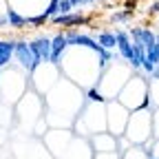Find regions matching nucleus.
Listing matches in <instances>:
<instances>
[{
  "label": "nucleus",
  "mask_w": 159,
  "mask_h": 159,
  "mask_svg": "<svg viewBox=\"0 0 159 159\" xmlns=\"http://www.w3.org/2000/svg\"><path fill=\"white\" fill-rule=\"evenodd\" d=\"M5 16H7V22H9V27H13V29H25V27L29 25V18L20 16L16 9H7V11H5Z\"/></svg>",
  "instance_id": "0eeeda50"
},
{
  "label": "nucleus",
  "mask_w": 159,
  "mask_h": 159,
  "mask_svg": "<svg viewBox=\"0 0 159 159\" xmlns=\"http://www.w3.org/2000/svg\"><path fill=\"white\" fill-rule=\"evenodd\" d=\"M73 5H71V0H60V7H57V13H71Z\"/></svg>",
  "instance_id": "f8f14e48"
},
{
  "label": "nucleus",
  "mask_w": 159,
  "mask_h": 159,
  "mask_svg": "<svg viewBox=\"0 0 159 159\" xmlns=\"http://www.w3.org/2000/svg\"><path fill=\"white\" fill-rule=\"evenodd\" d=\"M89 99H93V102H102V99H106V97L99 95V91H97V89H91V91H89Z\"/></svg>",
  "instance_id": "ddd939ff"
},
{
  "label": "nucleus",
  "mask_w": 159,
  "mask_h": 159,
  "mask_svg": "<svg viewBox=\"0 0 159 159\" xmlns=\"http://www.w3.org/2000/svg\"><path fill=\"white\" fill-rule=\"evenodd\" d=\"M51 22L55 27H84V25H91V16H82V13H57L51 18Z\"/></svg>",
  "instance_id": "f03ea898"
},
{
  "label": "nucleus",
  "mask_w": 159,
  "mask_h": 159,
  "mask_svg": "<svg viewBox=\"0 0 159 159\" xmlns=\"http://www.w3.org/2000/svg\"><path fill=\"white\" fill-rule=\"evenodd\" d=\"M71 5L73 7H84V5H89V0H71Z\"/></svg>",
  "instance_id": "dca6fc26"
},
{
  "label": "nucleus",
  "mask_w": 159,
  "mask_h": 159,
  "mask_svg": "<svg viewBox=\"0 0 159 159\" xmlns=\"http://www.w3.org/2000/svg\"><path fill=\"white\" fill-rule=\"evenodd\" d=\"M44 22H49V18H47L44 13H40V16H33V18H29V25H31V27H42Z\"/></svg>",
  "instance_id": "9b49d317"
},
{
  "label": "nucleus",
  "mask_w": 159,
  "mask_h": 159,
  "mask_svg": "<svg viewBox=\"0 0 159 159\" xmlns=\"http://www.w3.org/2000/svg\"><path fill=\"white\" fill-rule=\"evenodd\" d=\"M69 49V40H66V33H57L51 38V62L57 64L62 60L64 51Z\"/></svg>",
  "instance_id": "39448f33"
},
{
  "label": "nucleus",
  "mask_w": 159,
  "mask_h": 159,
  "mask_svg": "<svg viewBox=\"0 0 159 159\" xmlns=\"http://www.w3.org/2000/svg\"><path fill=\"white\" fill-rule=\"evenodd\" d=\"M13 57H16V40H0V69L9 66Z\"/></svg>",
  "instance_id": "423d86ee"
},
{
  "label": "nucleus",
  "mask_w": 159,
  "mask_h": 159,
  "mask_svg": "<svg viewBox=\"0 0 159 159\" xmlns=\"http://www.w3.org/2000/svg\"><path fill=\"white\" fill-rule=\"evenodd\" d=\"M57 7H60V0H51V2H49V7H47V11H44V16L51 20L53 16H57Z\"/></svg>",
  "instance_id": "9d476101"
},
{
  "label": "nucleus",
  "mask_w": 159,
  "mask_h": 159,
  "mask_svg": "<svg viewBox=\"0 0 159 159\" xmlns=\"http://www.w3.org/2000/svg\"><path fill=\"white\" fill-rule=\"evenodd\" d=\"M2 25H9L7 22V16H0V27H2Z\"/></svg>",
  "instance_id": "f3484780"
},
{
  "label": "nucleus",
  "mask_w": 159,
  "mask_h": 159,
  "mask_svg": "<svg viewBox=\"0 0 159 159\" xmlns=\"http://www.w3.org/2000/svg\"><path fill=\"white\" fill-rule=\"evenodd\" d=\"M148 13H159V0H157V2H152V5L148 7Z\"/></svg>",
  "instance_id": "2eb2a0df"
},
{
  "label": "nucleus",
  "mask_w": 159,
  "mask_h": 159,
  "mask_svg": "<svg viewBox=\"0 0 159 159\" xmlns=\"http://www.w3.org/2000/svg\"><path fill=\"white\" fill-rule=\"evenodd\" d=\"M97 42L102 44L104 49H115L117 47V38H115V31H99L97 33Z\"/></svg>",
  "instance_id": "6e6552de"
},
{
  "label": "nucleus",
  "mask_w": 159,
  "mask_h": 159,
  "mask_svg": "<svg viewBox=\"0 0 159 159\" xmlns=\"http://www.w3.org/2000/svg\"><path fill=\"white\" fill-rule=\"evenodd\" d=\"M150 159H157V157H150Z\"/></svg>",
  "instance_id": "a211bd4d"
},
{
  "label": "nucleus",
  "mask_w": 159,
  "mask_h": 159,
  "mask_svg": "<svg viewBox=\"0 0 159 159\" xmlns=\"http://www.w3.org/2000/svg\"><path fill=\"white\" fill-rule=\"evenodd\" d=\"M135 7H137L135 0H126V5H124V9H128V11H135Z\"/></svg>",
  "instance_id": "4468645a"
},
{
  "label": "nucleus",
  "mask_w": 159,
  "mask_h": 159,
  "mask_svg": "<svg viewBox=\"0 0 159 159\" xmlns=\"http://www.w3.org/2000/svg\"><path fill=\"white\" fill-rule=\"evenodd\" d=\"M133 13H135V11H128V9L115 11V13L111 16V22H115V25H119V22H126V20H130V18H133Z\"/></svg>",
  "instance_id": "1a4fd4ad"
},
{
  "label": "nucleus",
  "mask_w": 159,
  "mask_h": 159,
  "mask_svg": "<svg viewBox=\"0 0 159 159\" xmlns=\"http://www.w3.org/2000/svg\"><path fill=\"white\" fill-rule=\"evenodd\" d=\"M128 33H130V40H133V42L144 44L146 49H148V47H152V44L157 42V35H155L148 27H133Z\"/></svg>",
  "instance_id": "20e7f679"
},
{
  "label": "nucleus",
  "mask_w": 159,
  "mask_h": 159,
  "mask_svg": "<svg viewBox=\"0 0 159 159\" xmlns=\"http://www.w3.org/2000/svg\"><path fill=\"white\" fill-rule=\"evenodd\" d=\"M16 60L20 62V66H22L25 71H33L40 62H38V57L31 49L29 42H25V40H18L16 42Z\"/></svg>",
  "instance_id": "f257e3e1"
},
{
  "label": "nucleus",
  "mask_w": 159,
  "mask_h": 159,
  "mask_svg": "<svg viewBox=\"0 0 159 159\" xmlns=\"http://www.w3.org/2000/svg\"><path fill=\"white\" fill-rule=\"evenodd\" d=\"M31 49L38 57V62H51V38H44V35H40L35 40H31Z\"/></svg>",
  "instance_id": "7ed1b4c3"
}]
</instances>
